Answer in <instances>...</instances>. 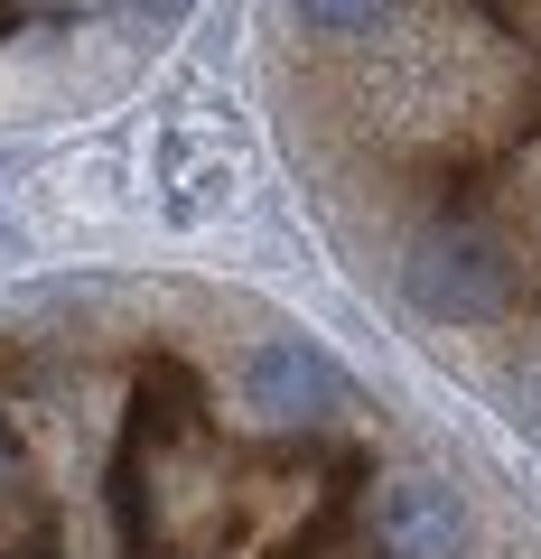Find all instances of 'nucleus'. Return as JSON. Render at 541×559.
Masks as SVG:
<instances>
[{"instance_id": "1", "label": "nucleus", "mask_w": 541, "mask_h": 559, "mask_svg": "<svg viewBox=\"0 0 541 559\" xmlns=\"http://www.w3.org/2000/svg\"><path fill=\"white\" fill-rule=\"evenodd\" d=\"M345 401H355L345 373L308 336H261L243 355V411H261V419H337Z\"/></svg>"}, {"instance_id": "2", "label": "nucleus", "mask_w": 541, "mask_h": 559, "mask_svg": "<svg viewBox=\"0 0 541 559\" xmlns=\"http://www.w3.org/2000/svg\"><path fill=\"white\" fill-rule=\"evenodd\" d=\"M374 550L383 559H458L467 550V503L439 476H392L374 503Z\"/></svg>"}, {"instance_id": "3", "label": "nucleus", "mask_w": 541, "mask_h": 559, "mask_svg": "<svg viewBox=\"0 0 541 559\" xmlns=\"http://www.w3.org/2000/svg\"><path fill=\"white\" fill-rule=\"evenodd\" d=\"M411 299L439 308V318H485V308L504 299V271L485 252H467V242H430V252L411 261Z\"/></svg>"}, {"instance_id": "4", "label": "nucleus", "mask_w": 541, "mask_h": 559, "mask_svg": "<svg viewBox=\"0 0 541 559\" xmlns=\"http://www.w3.org/2000/svg\"><path fill=\"white\" fill-rule=\"evenodd\" d=\"M290 10H299L308 38H364L383 20V0H290Z\"/></svg>"}, {"instance_id": "5", "label": "nucleus", "mask_w": 541, "mask_h": 559, "mask_svg": "<svg viewBox=\"0 0 541 559\" xmlns=\"http://www.w3.org/2000/svg\"><path fill=\"white\" fill-rule=\"evenodd\" d=\"M178 10H187V0H141V20H178Z\"/></svg>"}]
</instances>
